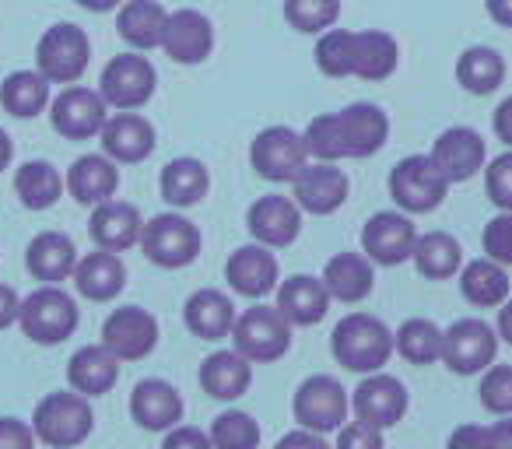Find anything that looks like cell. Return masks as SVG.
Listing matches in <instances>:
<instances>
[{
  "label": "cell",
  "instance_id": "obj_5",
  "mask_svg": "<svg viewBox=\"0 0 512 449\" xmlns=\"http://www.w3.org/2000/svg\"><path fill=\"white\" fill-rule=\"evenodd\" d=\"M235 351L246 355L253 365L278 362L292 348V323L278 306H253L242 316H235Z\"/></svg>",
  "mask_w": 512,
  "mask_h": 449
},
{
  "label": "cell",
  "instance_id": "obj_23",
  "mask_svg": "<svg viewBox=\"0 0 512 449\" xmlns=\"http://www.w3.org/2000/svg\"><path fill=\"white\" fill-rule=\"evenodd\" d=\"M344 137V158H369L390 137V116L372 102H351L337 113Z\"/></svg>",
  "mask_w": 512,
  "mask_h": 449
},
{
  "label": "cell",
  "instance_id": "obj_42",
  "mask_svg": "<svg viewBox=\"0 0 512 449\" xmlns=\"http://www.w3.org/2000/svg\"><path fill=\"white\" fill-rule=\"evenodd\" d=\"M285 18L295 32L320 36L341 18V0H285Z\"/></svg>",
  "mask_w": 512,
  "mask_h": 449
},
{
  "label": "cell",
  "instance_id": "obj_51",
  "mask_svg": "<svg viewBox=\"0 0 512 449\" xmlns=\"http://www.w3.org/2000/svg\"><path fill=\"white\" fill-rule=\"evenodd\" d=\"M446 449H491L488 425H460V428H453Z\"/></svg>",
  "mask_w": 512,
  "mask_h": 449
},
{
  "label": "cell",
  "instance_id": "obj_31",
  "mask_svg": "<svg viewBox=\"0 0 512 449\" xmlns=\"http://www.w3.org/2000/svg\"><path fill=\"white\" fill-rule=\"evenodd\" d=\"M127 285V267H123L120 253L95 250L78 260L74 267V288L85 295L88 302H109L123 292Z\"/></svg>",
  "mask_w": 512,
  "mask_h": 449
},
{
  "label": "cell",
  "instance_id": "obj_27",
  "mask_svg": "<svg viewBox=\"0 0 512 449\" xmlns=\"http://www.w3.org/2000/svg\"><path fill=\"white\" fill-rule=\"evenodd\" d=\"M186 330L200 341H221V337H232L235 327V306L225 292L218 288H200L186 299L183 306Z\"/></svg>",
  "mask_w": 512,
  "mask_h": 449
},
{
  "label": "cell",
  "instance_id": "obj_36",
  "mask_svg": "<svg viewBox=\"0 0 512 449\" xmlns=\"http://www.w3.org/2000/svg\"><path fill=\"white\" fill-rule=\"evenodd\" d=\"M460 292L470 306L477 309H495L509 299V274H505L502 264L481 257L474 264H467L460 271Z\"/></svg>",
  "mask_w": 512,
  "mask_h": 449
},
{
  "label": "cell",
  "instance_id": "obj_44",
  "mask_svg": "<svg viewBox=\"0 0 512 449\" xmlns=\"http://www.w3.org/2000/svg\"><path fill=\"white\" fill-rule=\"evenodd\" d=\"M207 435H211L214 449H256V442H260V425H256L246 411H225L214 418Z\"/></svg>",
  "mask_w": 512,
  "mask_h": 449
},
{
  "label": "cell",
  "instance_id": "obj_45",
  "mask_svg": "<svg viewBox=\"0 0 512 449\" xmlns=\"http://www.w3.org/2000/svg\"><path fill=\"white\" fill-rule=\"evenodd\" d=\"M481 404L491 414H512V365H488L484 369Z\"/></svg>",
  "mask_w": 512,
  "mask_h": 449
},
{
  "label": "cell",
  "instance_id": "obj_3",
  "mask_svg": "<svg viewBox=\"0 0 512 449\" xmlns=\"http://www.w3.org/2000/svg\"><path fill=\"white\" fill-rule=\"evenodd\" d=\"M88 60H92V43H88L85 29H78V25L60 22L39 36L36 71L50 85H78L81 74L88 71Z\"/></svg>",
  "mask_w": 512,
  "mask_h": 449
},
{
  "label": "cell",
  "instance_id": "obj_22",
  "mask_svg": "<svg viewBox=\"0 0 512 449\" xmlns=\"http://www.w3.org/2000/svg\"><path fill=\"white\" fill-rule=\"evenodd\" d=\"M400 64V46L390 32H348V78L386 81Z\"/></svg>",
  "mask_w": 512,
  "mask_h": 449
},
{
  "label": "cell",
  "instance_id": "obj_13",
  "mask_svg": "<svg viewBox=\"0 0 512 449\" xmlns=\"http://www.w3.org/2000/svg\"><path fill=\"white\" fill-rule=\"evenodd\" d=\"M414 243H418V229L407 214L397 211H379L365 221L362 229V250L372 264L379 267H397L404 260H411Z\"/></svg>",
  "mask_w": 512,
  "mask_h": 449
},
{
  "label": "cell",
  "instance_id": "obj_52",
  "mask_svg": "<svg viewBox=\"0 0 512 449\" xmlns=\"http://www.w3.org/2000/svg\"><path fill=\"white\" fill-rule=\"evenodd\" d=\"M274 449H330V446H327V439H323L320 432H309V428L299 425L295 432H288Z\"/></svg>",
  "mask_w": 512,
  "mask_h": 449
},
{
  "label": "cell",
  "instance_id": "obj_11",
  "mask_svg": "<svg viewBox=\"0 0 512 449\" xmlns=\"http://www.w3.org/2000/svg\"><path fill=\"white\" fill-rule=\"evenodd\" d=\"M292 411L295 421L309 432H341V425L348 421V390L334 376H309L295 390Z\"/></svg>",
  "mask_w": 512,
  "mask_h": 449
},
{
  "label": "cell",
  "instance_id": "obj_49",
  "mask_svg": "<svg viewBox=\"0 0 512 449\" xmlns=\"http://www.w3.org/2000/svg\"><path fill=\"white\" fill-rule=\"evenodd\" d=\"M36 428L22 418H0V449H36Z\"/></svg>",
  "mask_w": 512,
  "mask_h": 449
},
{
  "label": "cell",
  "instance_id": "obj_41",
  "mask_svg": "<svg viewBox=\"0 0 512 449\" xmlns=\"http://www.w3.org/2000/svg\"><path fill=\"white\" fill-rule=\"evenodd\" d=\"M397 341V351L414 365H432V362H442V330L435 327L432 320H414L400 323V330L393 334Z\"/></svg>",
  "mask_w": 512,
  "mask_h": 449
},
{
  "label": "cell",
  "instance_id": "obj_55",
  "mask_svg": "<svg viewBox=\"0 0 512 449\" xmlns=\"http://www.w3.org/2000/svg\"><path fill=\"white\" fill-rule=\"evenodd\" d=\"M491 449H512V414H502V421L488 425Z\"/></svg>",
  "mask_w": 512,
  "mask_h": 449
},
{
  "label": "cell",
  "instance_id": "obj_40",
  "mask_svg": "<svg viewBox=\"0 0 512 449\" xmlns=\"http://www.w3.org/2000/svg\"><path fill=\"white\" fill-rule=\"evenodd\" d=\"M64 176L53 169L50 162L36 158V162H25L22 169L15 172V193L29 211H46L60 200L64 193Z\"/></svg>",
  "mask_w": 512,
  "mask_h": 449
},
{
  "label": "cell",
  "instance_id": "obj_20",
  "mask_svg": "<svg viewBox=\"0 0 512 449\" xmlns=\"http://www.w3.org/2000/svg\"><path fill=\"white\" fill-rule=\"evenodd\" d=\"M99 141L116 165H134L155 151V127L134 109H116V116H109L102 127Z\"/></svg>",
  "mask_w": 512,
  "mask_h": 449
},
{
  "label": "cell",
  "instance_id": "obj_10",
  "mask_svg": "<svg viewBox=\"0 0 512 449\" xmlns=\"http://www.w3.org/2000/svg\"><path fill=\"white\" fill-rule=\"evenodd\" d=\"M498 355V334L484 320H456L449 330H442V362L456 376H477L488 365H495Z\"/></svg>",
  "mask_w": 512,
  "mask_h": 449
},
{
  "label": "cell",
  "instance_id": "obj_38",
  "mask_svg": "<svg viewBox=\"0 0 512 449\" xmlns=\"http://www.w3.org/2000/svg\"><path fill=\"white\" fill-rule=\"evenodd\" d=\"M411 260H414V267H418L421 278L449 281L463 267V250L453 236H446V232H425V236H418V243H414Z\"/></svg>",
  "mask_w": 512,
  "mask_h": 449
},
{
  "label": "cell",
  "instance_id": "obj_47",
  "mask_svg": "<svg viewBox=\"0 0 512 449\" xmlns=\"http://www.w3.org/2000/svg\"><path fill=\"white\" fill-rule=\"evenodd\" d=\"M481 243H484V257L502 267H512V211H498L484 225Z\"/></svg>",
  "mask_w": 512,
  "mask_h": 449
},
{
  "label": "cell",
  "instance_id": "obj_24",
  "mask_svg": "<svg viewBox=\"0 0 512 449\" xmlns=\"http://www.w3.org/2000/svg\"><path fill=\"white\" fill-rule=\"evenodd\" d=\"M130 414L148 432H169L183 421V397L165 379H141L130 393Z\"/></svg>",
  "mask_w": 512,
  "mask_h": 449
},
{
  "label": "cell",
  "instance_id": "obj_25",
  "mask_svg": "<svg viewBox=\"0 0 512 449\" xmlns=\"http://www.w3.org/2000/svg\"><path fill=\"white\" fill-rule=\"evenodd\" d=\"M78 260V246L64 232H39L29 243V250H25V267L43 285H60V281L74 278Z\"/></svg>",
  "mask_w": 512,
  "mask_h": 449
},
{
  "label": "cell",
  "instance_id": "obj_29",
  "mask_svg": "<svg viewBox=\"0 0 512 449\" xmlns=\"http://www.w3.org/2000/svg\"><path fill=\"white\" fill-rule=\"evenodd\" d=\"M67 190L78 204L95 207L102 200L116 197V186H120V169H116L113 158L102 151V155H81L78 162L67 169Z\"/></svg>",
  "mask_w": 512,
  "mask_h": 449
},
{
  "label": "cell",
  "instance_id": "obj_19",
  "mask_svg": "<svg viewBox=\"0 0 512 449\" xmlns=\"http://www.w3.org/2000/svg\"><path fill=\"white\" fill-rule=\"evenodd\" d=\"M292 186H295V204L306 214H316V218L334 214L337 207L348 200V190H351L348 176H344L334 162H309L306 169L292 179Z\"/></svg>",
  "mask_w": 512,
  "mask_h": 449
},
{
  "label": "cell",
  "instance_id": "obj_28",
  "mask_svg": "<svg viewBox=\"0 0 512 449\" xmlns=\"http://www.w3.org/2000/svg\"><path fill=\"white\" fill-rule=\"evenodd\" d=\"M120 379V358L106 348V344H88L78 348L67 362V383L71 390L85 393V397H102L109 393Z\"/></svg>",
  "mask_w": 512,
  "mask_h": 449
},
{
  "label": "cell",
  "instance_id": "obj_39",
  "mask_svg": "<svg viewBox=\"0 0 512 449\" xmlns=\"http://www.w3.org/2000/svg\"><path fill=\"white\" fill-rule=\"evenodd\" d=\"M50 81L39 71H15L0 85V106L18 120H32L50 106Z\"/></svg>",
  "mask_w": 512,
  "mask_h": 449
},
{
  "label": "cell",
  "instance_id": "obj_17",
  "mask_svg": "<svg viewBox=\"0 0 512 449\" xmlns=\"http://www.w3.org/2000/svg\"><path fill=\"white\" fill-rule=\"evenodd\" d=\"M432 162L439 165V172L449 183H467L488 162V148H484V137L474 127H449L435 137Z\"/></svg>",
  "mask_w": 512,
  "mask_h": 449
},
{
  "label": "cell",
  "instance_id": "obj_9",
  "mask_svg": "<svg viewBox=\"0 0 512 449\" xmlns=\"http://www.w3.org/2000/svg\"><path fill=\"white\" fill-rule=\"evenodd\" d=\"M249 162L271 183H292L309 165V151L299 130L292 127H267L249 144Z\"/></svg>",
  "mask_w": 512,
  "mask_h": 449
},
{
  "label": "cell",
  "instance_id": "obj_6",
  "mask_svg": "<svg viewBox=\"0 0 512 449\" xmlns=\"http://www.w3.org/2000/svg\"><path fill=\"white\" fill-rule=\"evenodd\" d=\"M141 250L151 264L165 267V271H179L200 257V232L183 214H155L141 229Z\"/></svg>",
  "mask_w": 512,
  "mask_h": 449
},
{
  "label": "cell",
  "instance_id": "obj_16",
  "mask_svg": "<svg viewBox=\"0 0 512 449\" xmlns=\"http://www.w3.org/2000/svg\"><path fill=\"white\" fill-rule=\"evenodd\" d=\"M351 407H355V418L365 421V425L393 428L407 414V390L400 379L386 376V372H369L355 386Z\"/></svg>",
  "mask_w": 512,
  "mask_h": 449
},
{
  "label": "cell",
  "instance_id": "obj_32",
  "mask_svg": "<svg viewBox=\"0 0 512 449\" xmlns=\"http://www.w3.org/2000/svg\"><path fill=\"white\" fill-rule=\"evenodd\" d=\"M253 383V362L239 351H214L200 365V386L214 400H239Z\"/></svg>",
  "mask_w": 512,
  "mask_h": 449
},
{
  "label": "cell",
  "instance_id": "obj_12",
  "mask_svg": "<svg viewBox=\"0 0 512 449\" xmlns=\"http://www.w3.org/2000/svg\"><path fill=\"white\" fill-rule=\"evenodd\" d=\"M109 120V106L99 92L85 85H67L57 99L50 102V123L67 141H88L99 137Z\"/></svg>",
  "mask_w": 512,
  "mask_h": 449
},
{
  "label": "cell",
  "instance_id": "obj_56",
  "mask_svg": "<svg viewBox=\"0 0 512 449\" xmlns=\"http://www.w3.org/2000/svg\"><path fill=\"white\" fill-rule=\"evenodd\" d=\"M484 11L495 25L502 29H512V0H484Z\"/></svg>",
  "mask_w": 512,
  "mask_h": 449
},
{
  "label": "cell",
  "instance_id": "obj_57",
  "mask_svg": "<svg viewBox=\"0 0 512 449\" xmlns=\"http://www.w3.org/2000/svg\"><path fill=\"white\" fill-rule=\"evenodd\" d=\"M498 337L512 344V299H505L498 306Z\"/></svg>",
  "mask_w": 512,
  "mask_h": 449
},
{
  "label": "cell",
  "instance_id": "obj_7",
  "mask_svg": "<svg viewBox=\"0 0 512 449\" xmlns=\"http://www.w3.org/2000/svg\"><path fill=\"white\" fill-rule=\"evenodd\" d=\"M449 179L439 172V165L432 162V155H407L393 165L390 172V197L397 200V207H404L407 214H428L446 200Z\"/></svg>",
  "mask_w": 512,
  "mask_h": 449
},
{
  "label": "cell",
  "instance_id": "obj_14",
  "mask_svg": "<svg viewBox=\"0 0 512 449\" xmlns=\"http://www.w3.org/2000/svg\"><path fill=\"white\" fill-rule=\"evenodd\" d=\"M102 344H106L120 362H141L158 344V320L148 309L123 306L102 323Z\"/></svg>",
  "mask_w": 512,
  "mask_h": 449
},
{
  "label": "cell",
  "instance_id": "obj_35",
  "mask_svg": "<svg viewBox=\"0 0 512 449\" xmlns=\"http://www.w3.org/2000/svg\"><path fill=\"white\" fill-rule=\"evenodd\" d=\"M158 186H162L165 204L193 207L211 190V172H207V165L197 162V158H172L162 169V176H158Z\"/></svg>",
  "mask_w": 512,
  "mask_h": 449
},
{
  "label": "cell",
  "instance_id": "obj_59",
  "mask_svg": "<svg viewBox=\"0 0 512 449\" xmlns=\"http://www.w3.org/2000/svg\"><path fill=\"white\" fill-rule=\"evenodd\" d=\"M11 158H15V144H11L8 130H0V172L8 169V165H11Z\"/></svg>",
  "mask_w": 512,
  "mask_h": 449
},
{
  "label": "cell",
  "instance_id": "obj_33",
  "mask_svg": "<svg viewBox=\"0 0 512 449\" xmlns=\"http://www.w3.org/2000/svg\"><path fill=\"white\" fill-rule=\"evenodd\" d=\"M278 309L288 316L292 327H313L327 316L330 292L323 278H309V274H295L285 285H278Z\"/></svg>",
  "mask_w": 512,
  "mask_h": 449
},
{
  "label": "cell",
  "instance_id": "obj_4",
  "mask_svg": "<svg viewBox=\"0 0 512 449\" xmlns=\"http://www.w3.org/2000/svg\"><path fill=\"white\" fill-rule=\"evenodd\" d=\"M78 302L64 292L60 285H43L22 299V313H18V323H22L25 337L36 344H60L78 330Z\"/></svg>",
  "mask_w": 512,
  "mask_h": 449
},
{
  "label": "cell",
  "instance_id": "obj_43",
  "mask_svg": "<svg viewBox=\"0 0 512 449\" xmlns=\"http://www.w3.org/2000/svg\"><path fill=\"white\" fill-rule=\"evenodd\" d=\"M302 141H306L309 162H337L344 158V137H341V120L337 113H323L316 120H309V127L302 130Z\"/></svg>",
  "mask_w": 512,
  "mask_h": 449
},
{
  "label": "cell",
  "instance_id": "obj_53",
  "mask_svg": "<svg viewBox=\"0 0 512 449\" xmlns=\"http://www.w3.org/2000/svg\"><path fill=\"white\" fill-rule=\"evenodd\" d=\"M18 313H22V299L11 285H0V330H8L11 323H18Z\"/></svg>",
  "mask_w": 512,
  "mask_h": 449
},
{
  "label": "cell",
  "instance_id": "obj_1",
  "mask_svg": "<svg viewBox=\"0 0 512 449\" xmlns=\"http://www.w3.org/2000/svg\"><path fill=\"white\" fill-rule=\"evenodd\" d=\"M330 351H334V358L344 369L369 376V372H383V365L397 351V341H393V330L379 316L348 313L330 334Z\"/></svg>",
  "mask_w": 512,
  "mask_h": 449
},
{
  "label": "cell",
  "instance_id": "obj_15",
  "mask_svg": "<svg viewBox=\"0 0 512 449\" xmlns=\"http://www.w3.org/2000/svg\"><path fill=\"white\" fill-rule=\"evenodd\" d=\"M246 229L256 243L281 250L292 246L302 232V207L295 204V197H281V193H267L256 204H249L246 211Z\"/></svg>",
  "mask_w": 512,
  "mask_h": 449
},
{
  "label": "cell",
  "instance_id": "obj_2",
  "mask_svg": "<svg viewBox=\"0 0 512 449\" xmlns=\"http://www.w3.org/2000/svg\"><path fill=\"white\" fill-rule=\"evenodd\" d=\"M32 428L36 439L53 449H74L92 435L95 414L85 393L78 390H57L50 397L39 400L36 414H32Z\"/></svg>",
  "mask_w": 512,
  "mask_h": 449
},
{
  "label": "cell",
  "instance_id": "obj_37",
  "mask_svg": "<svg viewBox=\"0 0 512 449\" xmlns=\"http://www.w3.org/2000/svg\"><path fill=\"white\" fill-rule=\"evenodd\" d=\"M456 81L470 95H491L505 81V57L491 46H467L456 60Z\"/></svg>",
  "mask_w": 512,
  "mask_h": 449
},
{
  "label": "cell",
  "instance_id": "obj_58",
  "mask_svg": "<svg viewBox=\"0 0 512 449\" xmlns=\"http://www.w3.org/2000/svg\"><path fill=\"white\" fill-rule=\"evenodd\" d=\"M85 11H95V15H106V11H116L123 0H78Z\"/></svg>",
  "mask_w": 512,
  "mask_h": 449
},
{
  "label": "cell",
  "instance_id": "obj_30",
  "mask_svg": "<svg viewBox=\"0 0 512 449\" xmlns=\"http://www.w3.org/2000/svg\"><path fill=\"white\" fill-rule=\"evenodd\" d=\"M165 25H169V11L158 0H123L120 15H116V29H120L123 43L134 46L137 53L162 50Z\"/></svg>",
  "mask_w": 512,
  "mask_h": 449
},
{
  "label": "cell",
  "instance_id": "obj_21",
  "mask_svg": "<svg viewBox=\"0 0 512 449\" xmlns=\"http://www.w3.org/2000/svg\"><path fill=\"white\" fill-rule=\"evenodd\" d=\"M225 278L246 299H264L278 288V257L271 253V246L249 243L228 257Z\"/></svg>",
  "mask_w": 512,
  "mask_h": 449
},
{
  "label": "cell",
  "instance_id": "obj_48",
  "mask_svg": "<svg viewBox=\"0 0 512 449\" xmlns=\"http://www.w3.org/2000/svg\"><path fill=\"white\" fill-rule=\"evenodd\" d=\"M337 449H383V428L365 425V421H351V425H341V435H337Z\"/></svg>",
  "mask_w": 512,
  "mask_h": 449
},
{
  "label": "cell",
  "instance_id": "obj_34",
  "mask_svg": "<svg viewBox=\"0 0 512 449\" xmlns=\"http://www.w3.org/2000/svg\"><path fill=\"white\" fill-rule=\"evenodd\" d=\"M323 285H327L330 299L337 302H362L372 295L376 285V271H372V260L365 253H337L323 267Z\"/></svg>",
  "mask_w": 512,
  "mask_h": 449
},
{
  "label": "cell",
  "instance_id": "obj_50",
  "mask_svg": "<svg viewBox=\"0 0 512 449\" xmlns=\"http://www.w3.org/2000/svg\"><path fill=\"white\" fill-rule=\"evenodd\" d=\"M162 449H214V442H211V435L200 432V428L176 425V428H169V432H165Z\"/></svg>",
  "mask_w": 512,
  "mask_h": 449
},
{
  "label": "cell",
  "instance_id": "obj_18",
  "mask_svg": "<svg viewBox=\"0 0 512 449\" xmlns=\"http://www.w3.org/2000/svg\"><path fill=\"white\" fill-rule=\"evenodd\" d=\"M165 57H172L176 64L193 67L204 64L214 50V25L207 15L193 8H179L169 11V25H165V39H162Z\"/></svg>",
  "mask_w": 512,
  "mask_h": 449
},
{
  "label": "cell",
  "instance_id": "obj_46",
  "mask_svg": "<svg viewBox=\"0 0 512 449\" xmlns=\"http://www.w3.org/2000/svg\"><path fill=\"white\" fill-rule=\"evenodd\" d=\"M484 190L498 211H512V148L484 165Z\"/></svg>",
  "mask_w": 512,
  "mask_h": 449
},
{
  "label": "cell",
  "instance_id": "obj_54",
  "mask_svg": "<svg viewBox=\"0 0 512 449\" xmlns=\"http://www.w3.org/2000/svg\"><path fill=\"white\" fill-rule=\"evenodd\" d=\"M491 123H495V134L502 137V141L512 148V95H509V99H502V102H498V109H495V120H491Z\"/></svg>",
  "mask_w": 512,
  "mask_h": 449
},
{
  "label": "cell",
  "instance_id": "obj_8",
  "mask_svg": "<svg viewBox=\"0 0 512 449\" xmlns=\"http://www.w3.org/2000/svg\"><path fill=\"white\" fill-rule=\"evenodd\" d=\"M158 74L144 53H120L106 64L99 78V95L109 109H141L155 95Z\"/></svg>",
  "mask_w": 512,
  "mask_h": 449
},
{
  "label": "cell",
  "instance_id": "obj_26",
  "mask_svg": "<svg viewBox=\"0 0 512 449\" xmlns=\"http://www.w3.org/2000/svg\"><path fill=\"white\" fill-rule=\"evenodd\" d=\"M141 211L134 204H123V200H102L92 211V239L99 250L123 253L130 246L141 243Z\"/></svg>",
  "mask_w": 512,
  "mask_h": 449
}]
</instances>
